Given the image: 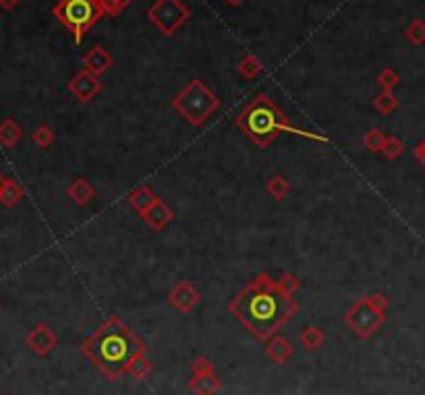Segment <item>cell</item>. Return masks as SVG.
I'll return each mask as SVG.
<instances>
[{"mask_svg": "<svg viewBox=\"0 0 425 395\" xmlns=\"http://www.w3.org/2000/svg\"><path fill=\"white\" fill-rule=\"evenodd\" d=\"M23 139V129L15 122V118H4L0 122V145L13 149Z\"/></svg>", "mask_w": 425, "mask_h": 395, "instance_id": "2e32d148", "label": "cell"}, {"mask_svg": "<svg viewBox=\"0 0 425 395\" xmlns=\"http://www.w3.org/2000/svg\"><path fill=\"white\" fill-rule=\"evenodd\" d=\"M390 300L384 294H373L359 298L345 315L346 327L361 340H370L373 333L384 325L386 321V307Z\"/></svg>", "mask_w": 425, "mask_h": 395, "instance_id": "5b68a950", "label": "cell"}, {"mask_svg": "<svg viewBox=\"0 0 425 395\" xmlns=\"http://www.w3.org/2000/svg\"><path fill=\"white\" fill-rule=\"evenodd\" d=\"M4 186H6V178L0 174V195H2V190H4Z\"/></svg>", "mask_w": 425, "mask_h": 395, "instance_id": "836d02e7", "label": "cell"}, {"mask_svg": "<svg viewBox=\"0 0 425 395\" xmlns=\"http://www.w3.org/2000/svg\"><path fill=\"white\" fill-rule=\"evenodd\" d=\"M386 139H388V137L380 131V129H372V131L363 137V145H365L370 151H382V147H384Z\"/></svg>", "mask_w": 425, "mask_h": 395, "instance_id": "d4e9b609", "label": "cell"}, {"mask_svg": "<svg viewBox=\"0 0 425 395\" xmlns=\"http://www.w3.org/2000/svg\"><path fill=\"white\" fill-rule=\"evenodd\" d=\"M301 345L307 350V352H314V350H319L324 342H326V336L319 327H305L301 331V338H299Z\"/></svg>", "mask_w": 425, "mask_h": 395, "instance_id": "d6986e66", "label": "cell"}, {"mask_svg": "<svg viewBox=\"0 0 425 395\" xmlns=\"http://www.w3.org/2000/svg\"><path fill=\"white\" fill-rule=\"evenodd\" d=\"M382 151L386 154V158H399V156H402V151H404V143L400 139H397V137H388L386 143H384V147H382Z\"/></svg>", "mask_w": 425, "mask_h": 395, "instance_id": "4316f807", "label": "cell"}, {"mask_svg": "<svg viewBox=\"0 0 425 395\" xmlns=\"http://www.w3.org/2000/svg\"><path fill=\"white\" fill-rule=\"evenodd\" d=\"M228 311L253 338L264 342L276 336V331L299 311V304L292 296L280 290L278 282H274L270 273L262 271L233 298Z\"/></svg>", "mask_w": 425, "mask_h": 395, "instance_id": "6da1fadb", "label": "cell"}, {"mask_svg": "<svg viewBox=\"0 0 425 395\" xmlns=\"http://www.w3.org/2000/svg\"><path fill=\"white\" fill-rule=\"evenodd\" d=\"M189 15V8L181 0H156L148 8L150 21L156 23L166 35H175V31L185 23Z\"/></svg>", "mask_w": 425, "mask_h": 395, "instance_id": "52a82bcc", "label": "cell"}, {"mask_svg": "<svg viewBox=\"0 0 425 395\" xmlns=\"http://www.w3.org/2000/svg\"><path fill=\"white\" fill-rule=\"evenodd\" d=\"M235 125L245 137H249L255 145L267 147L278 132H285L289 120L285 112L270 100V96H258L243 108Z\"/></svg>", "mask_w": 425, "mask_h": 395, "instance_id": "3957f363", "label": "cell"}, {"mask_svg": "<svg viewBox=\"0 0 425 395\" xmlns=\"http://www.w3.org/2000/svg\"><path fill=\"white\" fill-rule=\"evenodd\" d=\"M266 354L267 358L276 365H287L292 356V345L287 338L282 336H272L266 340Z\"/></svg>", "mask_w": 425, "mask_h": 395, "instance_id": "4fadbf2b", "label": "cell"}, {"mask_svg": "<svg viewBox=\"0 0 425 395\" xmlns=\"http://www.w3.org/2000/svg\"><path fill=\"white\" fill-rule=\"evenodd\" d=\"M26 345L38 356H48L58 345V336L46 323H38L26 338Z\"/></svg>", "mask_w": 425, "mask_h": 395, "instance_id": "ba28073f", "label": "cell"}, {"mask_svg": "<svg viewBox=\"0 0 425 395\" xmlns=\"http://www.w3.org/2000/svg\"><path fill=\"white\" fill-rule=\"evenodd\" d=\"M399 83V75H397V71H392V69H384L380 75H377V85H382L384 87V91H392V87Z\"/></svg>", "mask_w": 425, "mask_h": 395, "instance_id": "f1b7e54d", "label": "cell"}, {"mask_svg": "<svg viewBox=\"0 0 425 395\" xmlns=\"http://www.w3.org/2000/svg\"><path fill=\"white\" fill-rule=\"evenodd\" d=\"M156 199H158V197L154 195V190H152L150 186H139L137 190H133V193L129 195V205H131L133 210L139 211V215H143L145 211L154 205Z\"/></svg>", "mask_w": 425, "mask_h": 395, "instance_id": "e0dca14e", "label": "cell"}, {"mask_svg": "<svg viewBox=\"0 0 425 395\" xmlns=\"http://www.w3.org/2000/svg\"><path fill=\"white\" fill-rule=\"evenodd\" d=\"M266 190H267V195H270L274 201H285V199H287V195L291 193V183H289L285 176L276 174V176H272V178L267 181Z\"/></svg>", "mask_w": 425, "mask_h": 395, "instance_id": "44dd1931", "label": "cell"}, {"mask_svg": "<svg viewBox=\"0 0 425 395\" xmlns=\"http://www.w3.org/2000/svg\"><path fill=\"white\" fill-rule=\"evenodd\" d=\"M175 110L185 118L189 125L193 127H202L214 112L218 110L220 100L216 98V93L208 89V85L204 81L195 79L187 83V87L172 100Z\"/></svg>", "mask_w": 425, "mask_h": 395, "instance_id": "277c9868", "label": "cell"}, {"mask_svg": "<svg viewBox=\"0 0 425 395\" xmlns=\"http://www.w3.org/2000/svg\"><path fill=\"white\" fill-rule=\"evenodd\" d=\"M407 38H409V42H413V44H417V46H421L425 44V23L421 19H415L411 25L407 27Z\"/></svg>", "mask_w": 425, "mask_h": 395, "instance_id": "484cf974", "label": "cell"}, {"mask_svg": "<svg viewBox=\"0 0 425 395\" xmlns=\"http://www.w3.org/2000/svg\"><path fill=\"white\" fill-rule=\"evenodd\" d=\"M222 387V381L216 372L208 374H193L189 381V389L195 395H216Z\"/></svg>", "mask_w": 425, "mask_h": 395, "instance_id": "5bb4252c", "label": "cell"}, {"mask_svg": "<svg viewBox=\"0 0 425 395\" xmlns=\"http://www.w3.org/2000/svg\"><path fill=\"white\" fill-rule=\"evenodd\" d=\"M191 370L193 374H208V372H214V365L212 360L208 356H197L191 365Z\"/></svg>", "mask_w": 425, "mask_h": 395, "instance_id": "f546056e", "label": "cell"}, {"mask_svg": "<svg viewBox=\"0 0 425 395\" xmlns=\"http://www.w3.org/2000/svg\"><path fill=\"white\" fill-rule=\"evenodd\" d=\"M152 370H154V362L148 358V354H141V356H137L133 362L129 365L127 374H129L131 379H135L137 383H143V381L150 379Z\"/></svg>", "mask_w": 425, "mask_h": 395, "instance_id": "ac0fdd59", "label": "cell"}, {"mask_svg": "<svg viewBox=\"0 0 425 395\" xmlns=\"http://www.w3.org/2000/svg\"><path fill=\"white\" fill-rule=\"evenodd\" d=\"M31 141L40 147V149H48L54 143V132L48 125H40L35 131L31 132Z\"/></svg>", "mask_w": 425, "mask_h": 395, "instance_id": "603a6c76", "label": "cell"}, {"mask_svg": "<svg viewBox=\"0 0 425 395\" xmlns=\"http://www.w3.org/2000/svg\"><path fill=\"white\" fill-rule=\"evenodd\" d=\"M373 105H375V110H377L380 114L388 116V114H392V112L397 110L399 100L392 96V91H382V93L373 100Z\"/></svg>", "mask_w": 425, "mask_h": 395, "instance_id": "7402d4cb", "label": "cell"}, {"mask_svg": "<svg viewBox=\"0 0 425 395\" xmlns=\"http://www.w3.org/2000/svg\"><path fill=\"white\" fill-rule=\"evenodd\" d=\"M23 199V188L21 185L17 183V181H13V178H6V186H4V190H2V195H0V203L4 205V207H15L19 201Z\"/></svg>", "mask_w": 425, "mask_h": 395, "instance_id": "ffe728a7", "label": "cell"}, {"mask_svg": "<svg viewBox=\"0 0 425 395\" xmlns=\"http://www.w3.org/2000/svg\"><path fill=\"white\" fill-rule=\"evenodd\" d=\"M168 302L179 311V313H191L197 304H199V292L195 290V286L191 282H181L177 284L170 294H168Z\"/></svg>", "mask_w": 425, "mask_h": 395, "instance_id": "30bf717a", "label": "cell"}, {"mask_svg": "<svg viewBox=\"0 0 425 395\" xmlns=\"http://www.w3.org/2000/svg\"><path fill=\"white\" fill-rule=\"evenodd\" d=\"M260 71H262V62H260L255 56H247V58L241 60L239 73L245 79H253Z\"/></svg>", "mask_w": 425, "mask_h": 395, "instance_id": "cb8c5ba5", "label": "cell"}, {"mask_svg": "<svg viewBox=\"0 0 425 395\" xmlns=\"http://www.w3.org/2000/svg\"><path fill=\"white\" fill-rule=\"evenodd\" d=\"M278 286H280V290L287 292L289 296H294V292L299 290V280L292 273H282V277L278 280Z\"/></svg>", "mask_w": 425, "mask_h": 395, "instance_id": "4dcf8cb0", "label": "cell"}, {"mask_svg": "<svg viewBox=\"0 0 425 395\" xmlns=\"http://www.w3.org/2000/svg\"><path fill=\"white\" fill-rule=\"evenodd\" d=\"M69 91L79 100V102H92L100 91H102V83L98 79V75H94L92 71L83 69L79 71L71 83H69Z\"/></svg>", "mask_w": 425, "mask_h": 395, "instance_id": "9c48e42d", "label": "cell"}, {"mask_svg": "<svg viewBox=\"0 0 425 395\" xmlns=\"http://www.w3.org/2000/svg\"><path fill=\"white\" fill-rule=\"evenodd\" d=\"M19 2H21V0H0V8H4V11H13Z\"/></svg>", "mask_w": 425, "mask_h": 395, "instance_id": "d6a6232c", "label": "cell"}, {"mask_svg": "<svg viewBox=\"0 0 425 395\" xmlns=\"http://www.w3.org/2000/svg\"><path fill=\"white\" fill-rule=\"evenodd\" d=\"M141 217H143V222H145L154 232H162V230H164L172 219H175V211L170 210L162 199H156L154 205L145 211Z\"/></svg>", "mask_w": 425, "mask_h": 395, "instance_id": "8fae6325", "label": "cell"}, {"mask_svg": "<svg viewBox=\"0 0 425 395\" xmlns=\"http://www.w3.org/2000/svg\"><path fill=\"white\" fill-rule=\"evenodd\" d=\"M67 195H69V199H73L75 205H87L96 197V188L89 185L87 178H75L67 188Z\"/></svg>", "mask_w": 425, "mask_h": 395, "instance_id": "9a60e30c", "label": "cell"}, {"mask_svg": "<svg viewBox=\"0 0 425 395\" xmlns=\"http://www.w3.org/2000/svg\"><path fill=\"white\" fill-rule=\"evenodd\" d=\"M53 13L75 35V42L79 44L83 33L102 17L104 11L98 0H60Z\"/></svg>", "mask_w": 425, "mask_h": 395, "instance_id": "8992f818", "label": "cell"}, {"mask_svg": "<svg viewBox=\"0 0 425 395\" xmlns=\"http://www.w3.org/2000/svg\"><path fill=\"white\" fill-rule=\"evenodd\" d=\"M226 2H228V4H233V6H237V4H241L243 0H226Z\"/></svg>", "mask_w": 425, "mask_h": 395, "instance_id": "e575fe53", "label": "cell"}, {"mask_svg": "<svg viewBox=\"0 0 425 395\" xmlns=\"http://www.w3.org/2000/svg\"><path fill=\"white\" fill-rule=\"evenodd\" d=\"M100 2V6H102V11L110 15V17H116V15H121L125 8H127V4L131 2V0H98Z\"/></svg>", "mask_w": 425, "mask_h": 395, "instance_id": "83f0119b", "label": "cell"}, {"mask_svg": "<svg viewBox=\"0 0 425 395\" xmlns=\"http://www.w3.org/2000/svg\"><path fill=\"white\" fill-rule=\"evenodd\" d=\"M415 158L419 159V161L425 166V139L417 145V147H415Z\"/></svg>", "mask_w": 425, "mask_h": 395, "instance_id": "1f68e13d", "label": "cell"}, {"mask_svg": "<svg viewBox=\"0 0 425 395\" xmlns=\"http://www.w3.org/2000/svg\"><path fill=\"white\" fill-rule=\"evenodd\" d=\"M112 62H114V58L108 54L106 48H102V46H94L89 52L83 56V67L87 69V71H92L94 75H102V73H106L108 69L112 67Z\"/></svg>", "mask_w": 425, "mask_h": 395, "instance_id": "7c38bea8", "label": "cell"}, {"mask_svg": "<svg viewBox=\"0 0 425 395\" xmlns=\"http://www.w3.org/2000/svg\"><path fill=\"white\" fill-rule=\"evenodd\" d=\"M0 395H2V394H0Z\"/></svg>", "mask_w": 425, "mask_h": 395, "instance_id": "d590c367", "label": "cell"}, {"mask_svg": "<svg viewBox=\"0 0 425 395\" xmlns=\"http://www.w3.org/2000/svg\"><path fill=\"white\" fill-rule=\"evenodd\" d=\"M81 352L108 381H118L137 356L148 354V345L118 316H110L83 342Z\"/></svg>", "mask_w": 425, "mask_h": 395, "instance_id": "7a4b0ae2", "label": "cell"}]
</instances>
